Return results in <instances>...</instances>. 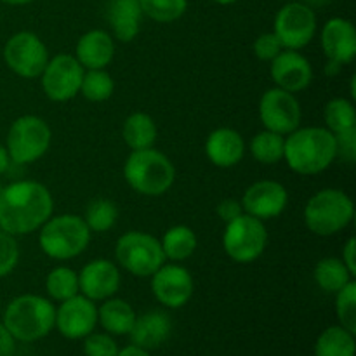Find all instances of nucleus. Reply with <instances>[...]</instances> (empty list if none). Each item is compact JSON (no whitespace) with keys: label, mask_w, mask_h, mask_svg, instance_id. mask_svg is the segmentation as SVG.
I'll use <instances>...</instances> for the list:
<instances>
[{"label":"nucleus","mask_w":356,"mask_h":356,"mask_svg":"<svg viewBox=\"0 0 356 356\" xmlns=\"http://www.w3.org/2000/svg\"><path fill=\"white\" fill-rule=\"evenodd\" d=\"M54 212V198L45 184L31 179L0 190V229L13 236L31 235Z\"/></svg>","instance_id":"nucleus-1"},{"label":"nucleus","mask_w":356,"mask_h":356,"mask_svg":"<svg viewBox=\"0 0 356 356\" xmlns=\"http://www.w3.org/2000/svg\"><path fill=\"white\" fill-rule=\"evenodd\" d=\"M252 51L257 59L271 63L282 51H284V45H282V42L278 40V37L273 31H266V33L259 35V37L254 40Z\"/></svg>","instance_id":"nucleus-38"},{"label":"nucleus","mask_w":356,"mask_h":356,"mask_svg":"<svg viewBox=\"0 0 356 356\" xmlns=\"http://www.w3.org/2000/svg\"><path fill=\"white\" fill-rule=\"evenodd\" d=\"M122 284L120 268L115 261H108L99 257L80 270L79 273V291L90 301H104L113 298Z\"/></svg>","instance_id":"nucleus-17"},{"label":"nucleus","mask_w":356,"mask_h":356,"mask_svg":"<svg viewBox=\"0 0 356 356\" xmlns=\"http://www.w3.org/2000/svg\"><path fill=\"white\" fill-rule=\"evenodd\" d=\"M240 204L245 214L266 221L278 218L287 209L289 191L278 181L261 179L247 188Z\"/></svg>","instance_id":"nucleus-16"},{"label":"nucleus","mask_w":356,"mask_h":356,"mask_svg":"<svg viewBox=\"0 0 356 356\" xmlns=\"http://www.w3.org/2000/svg\"><path fill=\"white\" fill-rule=\"evenodd\" d=\"M318 30L315 9L301 0H289L278 9L273 21V33L284 49L301 51L315 38Z\"/></svg>","instance_id":"nucleus-10"},{"label":"nucleus","mask_w":356,"mask_h":356,"mask_svg":"<svg viewBox=\"0 0 356 356\" xmlns=\"http://www.w3.org/2000/svg\"><path fill=\"white\" fill-rule=\"evenodd\" d=\"M149 278H152L153 296L165 308H183L193 298V277H191L190 270L181 264L163 263Z\"/></svg>","instance_id":"nucleus-14"},{"label":"nucleus","mask_w":356,"mask_h":356,"mask_svg":"<svg viewBox=\"0 0 356 356\" xmlns=\"http://www.w3.org/2000/svg\"><path fill=\"white\" fill-rule=\"evenodd\" d=\"M323 122L332 134L356 129L355 104L346 97H334L323 108Z\"/></svg>","instance_id":"nucleus-31"},{"label":"nucleus","mask_w":356,"mask_h":356,"mask_svg":"<svg viewBox=\"0 0 356 356\" xmlns=\"http://www.w3.org/2000/svg\"><path fill=\"white\" fill-rule=\"evenodd\" d=\"M115 92V80L106 68L103 70H86L80 83V92L87 101L103 103L108 101Z\"/></svg>","instance_id":"nucleus-32"},{"label":"nucleus","mask_w":356,"mask_h":356,"mask_svg":"<svg viewBox=\"0 0 356 356\" xmlns=\"http://www.w3.org/2000/svg\"><path fill=\"white\" fill-rule=\"evenodd\" d=\"M19 245L16 236L0 229V278H6L16 270L19 263Z\"/></svg>","instance_id":"nucleus-36"},{"label":"nucleus","mask_w":356,"mask_h":356,"mask_svg":"<svg viewBox=\"0 0 356 356\" xmlns=\"http://www.w3.org/2000/svg\"><path fill=\"white\" fill-rule=\"evenodd\" d=\"M76 61L83 70H103L115 58V38L106 30H89L75 45Z\"/></svg>","instance_id":"nucleus-21"},{"label":"nucleus","mask_w":356,"mask_h":356,"mask_svg":"<svg viewBox=\"0 0 356 356\" xmlns=\"http://www.w3.org/2000/svg\"><path fill=\"white\" fill-rule=\"evenodd\" d=\"M205 155L212 165L219 169H232L245 156V141L235 129H214L205 139Z\"/></svg>","instance_id":"nucleus-20"},{"label":"nucleus","mask_w":356,"mask_h":356,"mask_svg":"<svg viewBox=\"0 0 356 356\" xmlns=\"http://www.w3.org/2000/svg\"><path fill=\"white\" fill-rule=\"evenodd\" d=\"M336 315L339 325L356 334V282L351 280L336 292Z\"/></svg>","instance_id":"nucleus-35"},{"label":"nucleus","mask_w":356,"mask_h":356,"mask_svg":"<svg viewBox=\"0 0 356 356\" xmlns=\"http://www.w3.org/2000/svg\"><path fill=\"white\" fill-rule=\"evenodd\" d=\"M212 2L219 3V6H233V3H236L238 0H212Z\"/></svg>","instance_id":"nucleus-47"},{"label":"nucleus","mask_w":356,"mask_h":356,"mask_svg":"<svg viewBox=\"0 0 356 356\" xmlns=\"http://www.w3.org/2000/svg\"><path fill=\"white\" fill-rule=\"evenodd\" d=\"M117 356H152L148 350H143V348L136 346V344H129V346L118 350Z\"/></svg>","instance_id":"nucleus-43"},{"label":"nucleus","mask_w":356,"mask_h":356,"mask_svg":"<svg viewBox=\"0 0 356 356\" xmlns=\"http://www.w3.org/2000/svg\"><path fill=\"white\" fill-rule=\"evenodd\" d=\"M83 72L86 70L73 54L52 56L38 76L42 90L47 99L54 103H66L80 92Z\"/></svg>","instance_id":"nucleus-12"},{"label":"nucleus","mask_w":356,"mask_h":356,"mask_svg":"<svg viewBox=\"0 0 356 356\" xmlns=\"http://www.w3.org/2000/svg\"><path fill=\"white\" fill-rule=\"evenodd\" d=\"M10 165V159H9V153H7L6 145L0 143V174L6 172Z\"/></svg>","instance_id":"nucleus-44"},{"label":"nucleus","mask_w":356,"mask_h":356,"mask_svg":"<svg viewBox=\"0 0 356 356\" xmlns=\"http://www.w3.org/2000/svg\"><path fill=\"white\" fill-rule=\"evenodd\" d=\"M2 56L10 72L28 80L38 79L51 58L47 45L33 31H17L7 38Z\"/></svg>","instance_id":"nucleus-11"},{"label":"nucleus","mask_w":356,"mask_h":356,"mask_svg":"<svg viewBox=\"0 0 356 356\" xmlns=\"http://www.w3.org/2000/svg\"><path fill=\"white\" fill-rule=\"evenodd\" d=\"M143 14L139 0H110L106 19L111 28V37L118 42H132L141 31Z\"/></svg>","instance_id":"nucleus-23"},{"label":"nucleus","mask_w":356,"mask_h":356,"mask_svg":"<svg viewBox=\"0 0 356 356\" xmlns=\"http://www.w3.org/2000/svg\"><path fill=\"white\" fill-rule=\"evenodd\" d=\"M90 235L92 233L80 216H51L38 229V245L51 259L68 261L89 247Z\"/></svg>","instance_id":"nucleus-6"},{"label":"nucleus","mask_w":356,"mask_h":356,"mask_svg":"<svg viewBox=\"0 0 356 356\" xmlns=\"http://www.w3.org/2000/svg\"><path fill=\"white\" fill-rule=\"evenodd\" d=\"M334 138H336V159L353 163L356 160V129L334 134Z\"/></svg>","instance_id":"nucleus-39"},{"label":"nucleus","mask_w":356,"mask_h":356,"mask_svg":"<svg viewBox=\"0 0 356 356\" xmlns=\"http://www.w3.org/2000/svg\"><path fill=\"white\" fill-rule=\"evenodd\" d=\"M284 160L301 176H315L336 160V138L325 127H298L285 136Z\"/></svg>","instance_id":"nucleus-2"},{"label":"nucleus","mask_w":356,"mask_h":356,"mask_svg":"<svg viewBox=\"0 0 356 356\" xmlns=\"http://www.w3.org/2000/svg\"><path fill=\"white\" fill-rule=\"evenodd\" d=\"M301 2H305L306 6H309L312 9H320V7H325L327 3H330L332 0H301Z\"/></svg>","instance_id":"nucleus-45"},{"label":"nucleus","mask_w":356,"mask_h":356,"mask_svg":"<svg viewBox=\"0 0 356 356\" xmlns=\"http://www.w3.org/2000/svg\"><path fill=\"white\" fill-rule=\"evenodd\" d=\"M355 334L341 325L323 330L315 344V356H355Z\"/></svg>","instance_id":"nucleus-28"},{"label":"nucleus","mask_w":356,"mask_h":356,"mask_svg":"<svg viewBox=\"0 0 356 356\" xmlns=\"http://www.w3.org/2000/svg\"><path fill=\"white\" fill-rule=\"evenodd\" d=\"M302 110L296 94L280 87H271L259 99V120L264 129L287 136L301 127Z\"/></svg>","instance_id":"nucleus-13"},{"label":"nucleus","mask_w":356,"mask_h":356,"mask_svg":"<svg viewBox=\"0 0 356 356\" xmlns=\"http://www.w3.org/2000/svg\"><path fill=\"white\" fill-rule=\"evenodd\" d=\"M305 225L313 235L332 236L350 226L355 204L350 195L337 188H323L309 197L305 205Z\"/></svg>","instance_id":"nucleus-5"},{"label":"nucleus","mask_w":356,"mask_h":356,"mask_svg":"<svg viewBox=\"0 0 356 356\" xmlns=\"http://www.w3.org/2000/svg\"><path fill=\"white\" fill-rule=\"evenodd\" d=\"M216 212H218V216L222 219V221H225V225H226V222L233 221V219H236L238 216H242L243 207H242V204H240V200L226 198V200L219 202Z\"/></svg>","instance_id":"nucleus-40"},{"label":"nucleus","mask_w":356,"mask_h":356,"mask_svg":"<svg viewBox=\"0 0 356 356\" xmlns=\"http://www.w3.org/2000/svg\"><path fill=\"white\" fill-rule=\"evenodd\" d=\"M52 143V131L44 118L23 115L10 124L6 138L9 159L17 165H28L47 153Z\"/></svg>","instance_id":"nucleus-7"},{"label":"nucleus","mask_w":356,"mask_h":356,"mask_svg":"<svg viewBox=\"0 0 356 356\" xmlns=\"http://www.w3.org/2000/svg\"><path fill=\"white\" fill-rule=\"evenodd\" d=\"M284 146L285 136L264 129L250 139L249 149L256 162L263 165H275L284 160Z\"/></svg>","instance_id":"nucleus-29"},{"label":"nucleus","mask_w":356,"mask_h":356,"mask_svg":"<svg viewBox=\"0 0 356 356\" xmlns=\"http://www.w3.org/2000/svg\"><path fill=\"white\" fill-rule=\"evenodd\" d=\"M115 263L138 278H149L163 263L162 243L146 232H127L117 240Z\"/></svg>","instance_id":"nucleus-8"},{"label":"nucleus","mask_w":356,"mask_h":356,"mask_svg":"<svg viewBox=\"0 0 356 356\" xmlns=\"http://www.w3.org/2000/svg\"><path fill=\"white\" fill-rule=\"evenodd\" d=\"M320 44L327 63L346 66L356 58V30L346 17H330L320 33Z\"/></svg>","instance_id":"nucleus-18"},{"label":"nucleus","mask_w":356,"mask_h":356,"mask_svg":"<svg viewBox=\"0 0 356 356\" xmlns=\"http://www.w3.org/2000/svg\"><path fill=\"white\" fill-rule=\"evenodd\" d=\"M124 177L136 193L160 197L172 188L176 181V167L169 156L159 149H136L125 160Z\"/></svg>","instance_id":"nucleus-4"},{"label":"nucleus","mask_w":356,"mask_h":356,"mask_svg":"<svg viewBox=\"0 0 356 356\" xmlns=\"http://www.w3.org/2000/svg\"><path fill=\"white\" fill-rule=\"evenodd\" d=\"M143 14L160 24L181 19L188 9V0H139Z\"/></svg>","instance_id":"nucleus-34"},{"label":"nucleus","mask_w":356,"mask_h":356,"mask_svg":"<svg viewBox=\"0 0 356 356\" xmlns=\"http://www.w3.org/2000/svg\"><path fill=\"white\" fill-rule=\"evenodd\" d=\"M282 2H289V0H282Z\"/></svg>","instance_id":"nucleus-48"},{"label":"nucleus","mask_w":356,"mask_h":356,"mask_svg":"<svg viewBox=\"0 0 356 356\" xmlns=\"http://www.w3.org/2000/svg\"><path fill=\"white\" fill-rule=\"evenodd\" d=\"M156 136H159V129H156L155 120L145 111L131 113L122 125V138H124L125 145L131 148V152L153 148Z\"/></svg>","instance_id":"nucleus-25"},{"label":"nucleus","mask_w":356,"mask_h":356,"mask_svg":"<svg viewBox=\"0 0 356 356\" xmlns=\"http://www.w3.org/2000/svg\"><path fill=\"white\" fill-rule=\"evenodd\" d=\"M162 250L165 261H172V263H181V261L190 259L195 254L198 247L197 233L184 225L170 226L165 233H163L162 240Z\"/></svg>","instance_id":"nucleus-26"},{"label":"nucleus","mask_w":356,"mask_h":356,"mask_svg":"<svg viewBox=\"0 0 356 356\" xmlns=\"http://www.w3.org/2000/svg\"><path fill=\"white\" fill-rule=\"evenodd\" d=\"M268 245V229L264 221L245 214L226 222L222 233V249L226 256L238 264H249L263 256Z\"/></svg>","instance_id":"nucleus-9"},{"label":"nucleus","mask_w":356,"mask_h":356,"mask_svg":"<svg viewBox=\"0 0 356 356\" xmlns=\"http://www.w3.org/2000/svg\"><path fill=\"white\" fill-rule=\"evenodd\" d=\"M270 75L273 79L275 87L298 94L312 83L313 68L305 54H301L299 51H292V49H284L271 61Z\"/></svg>","instance_id":"nucleus-19"},{"label":"nucleus","mask_w":356,"mask_h":356,"mask_svg":"<svg viewBox=\"0 0 356 356\" xmlns=\"http://www.w3.org/2000/svg\"><path fill=\"white\" fill-rule=\"evenodd\" d=\"M16 355V339L10 336L9 330L0 323V356H14Z\"/></svg>","instance_id":"nucleus-42"},{"label":"nucleus","mask_w":356,"mask_h":356,"mask_svg":"<svg viewBox=\"0 0 356 356\" xmlns=\"http://www.w3.org/2000/svg\"><path fill=\"white\" fill-rule=\"evenodd\" d=\"M118 346L110 334L90 332L83 337V355L86 356H117Z\"/></svg>","instance_id":"nucleus-37"},{"label":"nucleus","mask_w":356,"mask_h":356,"mask_svg":"<svg viewBox=\"0 0 356 356\" xmlns=\"http://www.w3.org/2000/svg\"><path fill=\"white\" fill-rule=\"evenodd\" d=\"M2 3H6V6H13V7H21V6H28V3H31L33 0H0Z\"/></svg>","instance_id":"nucleus-46"},{"label":"nucleus","mask_w":356,"mask_h":356,"mask_svg":"<svg viewBox=\"0 0 356 356\" xmlns=\"http://www.w3.org/2000/svg\"><path fill=\"white\" fill-rule=\"evenodd\" d=\"M341 261L346 264V268L350 270V273L356 275V240L355 236H350L348 242L344 243L343 254H341Z\"/></svg>","instance_id":"nucleus-41"},{"label":"nucleus","mask_w":356,"mask_h":356,"mask_svg":"<svg viewBox=\"0 0 356 356\" xmlns=\"http://www.w3.org/2000/svg\"><path fill=\"white\" fill-rule=\"evenodd\" d=\"M97 325V306L86 296L76 294L56 308L54 327L70 341L83 339Z\"/></svg>","instance_id":"nucleus-15"},{"label":"nucleus","mask_w":356,"mask_h":356,"mask_svg":"<svg viewBox=\"0 0 356 356\" xmlns=\"http://www.w3.org/2000/svg\"><path fill=\"white\" fill-rule=\"evenodd\" d=\"M117 219L118 207L110 198H96V200H92L87 205L86 216H83V221H86L90 233L110 232L117 225Z\"/></svg>","instance_id":"nucleus-33"},{"label":"nucleus","mask_w":356,"mask_h":356,"mask_svg":"<svg viewBox=\"0 0 356 356\" xmlns=\"http://www.w3.org/2000/svg\"><path fill=\"white\" fill-rule=\"evenodd\" d=\"M45 292L51 301L63 302L80 294L79 273L68 266H56L45 277Z\"/></svg>","instance_id":"nucleus-30"},{"label":"nucleus","mask_w":356,"mask_h":356,"mask_svg":"<svg viewBox=\"0 0 356 356\" xmlns=\"http://www.w3.org/2000/svg\"><path fill=\"white\" fill-rule=\"evenodd\" d=\"M136 312L127 301L118 298L104 299L97 308V323L110 336H129L136 322Z\"/></svg>","instance_id":"nucleus-24"},{"label":"nucleus","mask_w":356,"mask_h":356,"mask_svg":"<svg viewBox=\"0 0 356 356\" xmlns=\"http://www.w3.org/2000/svg\"><path fill=\"white\" fill-rule=\"evenodd\" d=\"M316 285L327 294H336L344 285L355 280L353 275L346 268V264L341 261V257H323L316 263L315 271H313Z\"/></svg>","instance_id":"nucleus-27"},{"label":"nucleus","mask_w":356,"mask_h":356,"mask_svg":"<svg viewBox=\"0 0 356 356\" xmlns=\"http://www.w3.org/2000/svg\"><path fill=\"white\" fill-rule=\"evenodd\" d=\"M54 320L56 306L51 299L37 294H23L7 305L2 323L16 341L35 343L51 334Z\"/></svg>","instance_id":"nucleus-3"},{"label":"nucleus","mask_w":356,"mask_h":356,"mask_svg":"<svg viewBox=\"0 0 356 356\" xmlns=\"http://www.w3.org/2000/svg\"><path fill=\"white\" fill-rule=\"evenodd\" d=\"M172 332V320L165 312L143 313L141 316H136V322L132 330L129 332L132 344L143 348V350H156L162 346Z\"/></svg>","instance_id":"nucleus-22"}]
</instances>
